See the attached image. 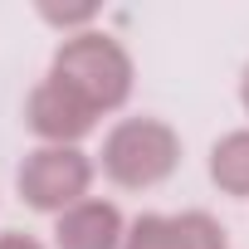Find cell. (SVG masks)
I'll list each match as a JSON object with an SVG mask.
<instances>
[{
	"label": "cell",
	"mask_w": 249,
	"mask_h": 249,
	"mask_svg": "<svg viewBox=\"0 0 249 249\" xmlns=\"http://www.w3.org/2000/svg\"><path fill=\"white\" fill-rule=\"evenodd\" d=\"M0 249H44V244L30 234H0Z\"/></svg>",
	"instance_id": "9"
},
{
	"label": "cell",
	"mask_w": 249,
	"mask_h": 249,
	"mask_svg": "<svg viewBox=\"0 0 249 249\" xmlns=\"http://www.w3.org/2000/svg\"><path fill=\"white\" fill-rule=\"evenodd\" d=\"M39 15H44L49 25H64V30H69V25H88L98 10H93V5H39Z\"/></svg>",
	"instance_id": "8"
},
{
	"label": "cell",
	"mask_w": 249,
	"mask_h": 249,
	"mask_svg": "<svg viewBox=\"0 0 249 249\" xmlns=\"http://www.w3.org/2000/svg\"><path fill=\"white\" fill-rule=\"evenodd\" d=\"M210 181L225 196L249 200V132H230V137L215 142V152H210Z\"/></svg>",
	"instance_id": "7"
},
{
	"label": "cell",
	"mask_w": 249,
	"mask_h": 249,
	"mask_svg": "<svg viewBox=\"0 0 249 249\" xmlns=\"http://www.w3.org/2000/svg\"><path fill=\"white\" fill-rule=\"evenodd\" d=\"M88 181H93V161L78 147H39L20 166V196L49 215L73 210L88 196Z\"/></svg>",
	"instance_id": "3"
},
{
	"label": "cell",
	"mask_w": 249,
	"mask_h": 249,
	"mask_svg": "<svg viewBox=\"0 0 249 249\" xmlns=\"http://www.w3.org/2000/svg\"><path fill=\"white\" fill-rule=\"evenodd\" d=\"M25 122H30V132L44 137L49 147H73L78 137L93 132L98 112H93L73 88H64L59 78H44V83L30 93V103H25Z\"/></svg>",
	"instance_id": "4"
},
{
	"label": "cell",
	"mask_w": 249,
	"mask_h": 249,
	"mask_svg": "<svg viewBox=\"0 0 249 249\" xmlns=\"http://www.w3.org/2000/svg\"><path fill=\"white\" fill-rule=\"evenodd\" d=\"M49 78H59L64 88H73L93 112H112L132 93V59H127V49H122L112 35L78 30V35H69L59 44Z\"/></svg>",
	"instance_id": "1"
},
{
	"label": "cell",
	"mask_w": 249,
	"mask_h": 249,
	"mask_svg": "<svg viewBox=\"0 0 249 249\" xmlns=\"http://www.w3.org/2000/svg\"><path fill=\"white\" fill-rule=\"evenodd\" d=\"M181 161V137L166 127L161 117H127L117 122L103 142V171L107 181L127 186V191H147L161 186Z\"/></svg>",
	"instance_id": "2"
},
{
	"label": "cell",
	"mask_w": 249,
	"mask_h": 249,
	"mask_svg": "<svg viewBox=\"0 0 249 249\" xmlns=\"http://www.w3.org/2000/svg\"><path fill=\"white\" fill-rule=\"evenodd\" d=\"M122 249H225V230L205 215V210H186V215H142Z\"/></svg>",
	"instance_id": "5"
},
{
	"label": "cell",
	"mask_w": 249,
	"mask_h": 249,
	"mask_svg": "<svg viewBox=\"0 0 249 249\" xmlns=\"http://www.w3.org/2000/svg\"><path fill=\"white\" fill-rule=\"evenodd\" d=\"M122 239L127 230H122V210L112 200H78L54 225L59 249H122Z\"/></svg>",
	"instance_id": "6"
},
{
	"label": "cell",
	"mask_w": 249,
	"mask_h": 249,
	"mask_svg": "<svg viewBox=\"0 0 249 249\" xmlns=\"http://www.w3.org/2000/svg\"><path fill=\"white\" fill-rule=\"evenodd\" d=\"M239 98H244V112H249V69H244V83H239Z\"/></svg>",
	"instance_id": "10"
}]
</instances>
